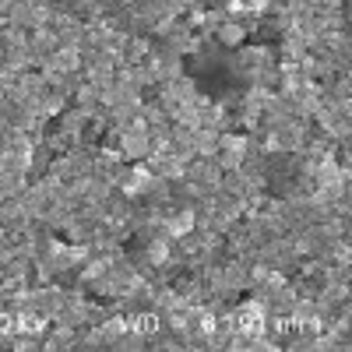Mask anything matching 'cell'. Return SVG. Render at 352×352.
I'll return each instance as SVG.
<instances>
[{
  "label": "cell",
  "mask_w": 352,
  "mask_h": 352,
  "mask_svg": "<svg viewBox=\"0 0 352 352\" xmlns=\"http://www.w3.org/2000/svg\"><path fill=\"white\" fill-rule=\"evenodd\" d=\"M307 138H310L307 120H296V116H289V120L264 131V144H268L272 152H289V155H300L307 148Z\"/></svg>",
  "instance_id": "cell-2"
},
{
  "label": "cell",
  "mask_w": 352,
  "mask_h": 352,
  "mask_svg": "<svg viewBox=\"0 0 352 352\" xmlns=\"http://www.w3.org/2000/svg\"><path fill=\"white\" fill-rule=\"evenodd\" d=\"M247 28H250V25L240 21V18H226V21L215 28L212 39H215L219 46H226V50H240V46L247 43Z\"/></svg>",
  "instance_id": "cell-11"
},
{
  "label": "cell",
  "mask_w": 352,
  "mask_h": 352,
  "mask_svg": "<svg viewBox=\"0 0 352 352\" xmlns=\"http://www.w3.org/2000/svg\"><path fill=\"white\" fill-rule=\"evenodd\" d=\"M127 331H131V317L127 314H109L102 324H96V335H99L102 349H116Z\"/></svg>",
  "instance_id": "cell-9"
},
{
  "label": "cell",
  "mask_w": 352,
  "mask_h": 352,
  "mask_svg": "<svg viewBox=\"0 0 352 352\" xmlns=\"http://www.w3.org/2000/svg\"><path fill=\"white\" fill-rule=\"evenodd\" d=\"M85 71V56H81V50L78 46H56L53 50V56L43 64V74H81Z\"/></svg>",
  "instance_id": "cell-7"
},
{
  "label": "cell",
  "mask_w": 352,
  "mask_h": 352,
  "mask_svg": "<svg viewBox=\"0 0 352 352\" xmlns=\"http://www.w3.org/2000/svg\"><path fill=\"white\" fill-rule=\"evenodd\" d=\"M148 166H152L159 176H166V180H173V184L187 180V173H190V159L180 155L173 144H155V152L148 155Z\"/></svg>",
  "instance_id": "cell-3"
},
{
  "label": "cell",
  "mask_w": 352,
  "mask_h": 352,
  "mask_svg": "<svg viewBox=\"0 0 352 352\" xmlns=\"http://www.w3.org/2000/svg\"><path fill=\"white\" fill-rule=\"evenodd\" d=\"M169 120L176 124V127H201V109H197V99H190V102H176V106H169Z\"/></svg>",
  "instance_id": "cell-13"
},
{
  "label": "cell",
  "mask_w": 352,
  "mask_h": 352,
  "mask_svg": "<svg viewBox=\"0 0 352 352\" xmlns=\"http://www.w3.org/2000/svg\"><path fill=\"white\" fill-rule=\"evenodd\" d=\"M159 99H162L166 106L190 102V99H197V85H194L190 74H176V78H169V81L159 85Z\"/></svg>",
  "instance_id": "cell-8"
},
{
  "label": "cell",
  "mask_w": 352,
  "mask_h": 352,
  "mask_svg": "<svg viewBox=\"0 0 352 352\" xmlns=\"http://www.w3.org/2000/svg\"><path fill=\"white\" fill-rule=\"evenodd\" d=\"M169 144L180 155H187V159H197V144H194V127H176L173 124V138H169Z\"/></svg>",
  "instance_id": "cell-15"
},
{
  "label": "cell",
  "mask_w": 352,
  "mask_h": 352,
  "mask_svg": "<svg viewBox=\"0 0 352 352\" xmlns=\"http://www.w3.org/2000/svg\"><path fill=\"white\" fill-rule=\"evenodd\" d=\"M197 229V208H169L166 212V232L173 240H184Z\"/></svg>",
  "instance_id": "cell-10"
},
{
  "label": "cell",
  "mask_w": 352,
  "mask_h": 352,
  "mask_svg": "<svg viewBox=\"0 0 352 352\" xmlns=\"http://www.w3.org/2000/svg\"><path fill=\"white\" fill-rule=\"evenodd\" d=\"M155 180H159V173H155L152 166L131 162V166H124V173H120V180H116V187L127 190L131 197H144V194L155 187Z\"/></svg>",
  "instance_id": "cell-4"
},
{
  "label": "cell",
  "mask_w": 352,
  "mask_h": 352,
  "mask_svg": "<svg viewBox=\"0 0 352 352\" xmlns=\"http://www.w3.org/2000/svg\"><path fill=\"white\" fill-rule=\"evenodd\" d=\"M113 138H116V148L124 152L127 162H144L155 152V138L144 120H134L127 127H113Z\"/></svg>",
  "instance_id": "cell-1"
},
{
  "label": "cell",
  "mask_w": 352,
  "mask_h": 352,
  "mask_svg": "<svg viewBox=\"0 0 352 352\" xmlns=\"http://www.w3.org/2000/svg\"><path fill=\"white\" fill-rule=\"evenodd\" d=\"M197 109H201V127H215V131L226 127V106L222 102L197 96Z\"/></svg>",
  "instance_id": "cell-14"
},
{
  "label": "cell",
  "mask_w": 352,
  "mask_h": 352,
  "mask_svg": "<svg viewBox=\"0 0 352 352\" xmlns=\"http://www.w3.org/2000/svg\"><path fill=\"white\" fill-rule=\"evenodd\" d=\"M222 176H226V169H222V162H219V159H208V155L190 159V173H187V180H194L204 194L219 190V187H222Z\"/></svg>",
  "instance_id": "cell-6"
},
{
  "label": "cell",
  "mask_w": 352,
  "mask_h": 352,
  "mask_svg": "<svg viewBox=\"0 0 352 352\" xmlns=\"http://www.w3.org/2000/svg\"><path fill=\"white\" fill-rule=\"evenodd\" d=\"M64 349H78V328L53 324L46 335V352H64Z\"/></svg>",
  "instance_id": "cell-12"
},
{
  "label": "cell",
  "mask_w": 352,
  "mask_h": 352,
  "mask_svg": "<svg viewBox=\"0 0 352 352\" xmlns=\"http://www.w3.org/2000/svg\"><path fill=\"white\" fill-rule=\"evenodd\" d=\"M250 134H236V131H222V148H219V162H222V169L229 173V169H243V162H247V152H250Z\"/></svg>",
  "instance_id": "cell-5"
}]
</instances>
